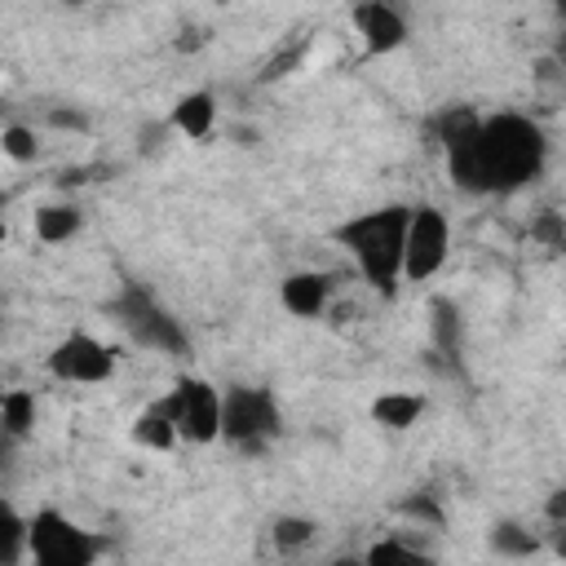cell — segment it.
I'll use <instances>...</instances> for the list:
<instances>
[{
	"instance_id": "1",
	"label": "cell",
	"mask_w": 566,
	"mask_h": 566,
	"mask_svg": "<svg viewBox=\"0 0 566 566\" xmlns=\"http://www.w3.org/2000/svg\"><path fill=\"white\" fill-rule=\"evenodd\" d=\"M438 142L447 172L464 195H513L531 186L548 164L544 128L517 111L482 119L469 106H451L438 115Z\"/></svg>"
},
{
	"instance_id": "2",
	"label": "cell",
	"mask_w": 566,
	"mask_h": 566,
	"mask_svg": "<svg viewBox=\"0 0 566 566\" xmlns=\"http://www.w3.org/2000/svg\"><path fill=\"white\" fill-rule=\"evenodd\" d=\"M402 230H407V203H389L340 221L332 239L354 256V265L380 296H394L402 283Z\"/></svg>"
},
{
	"instance_id": "3",
	"label": "cell",
	"mask_w": 566,
	"mask_h": 566,
	"mask_svg": "<svg viewBox=\"0 0 566 566\" xmlns=\"http://www.w3.org/2000/svg\"><path fill=\"white\" fill-rule=\"evenodd\" d=\"M106 314L142 349H159V354H172V358H186L190 354V332L181 327V318H172V310H164L159 296L150 287H142V283H124L106 301Z\"/></svg>"
},
{
	"instance_id": "4",
	"label": "cell",
	"mask_w": 566,
	"mask_h": 566,
	"mask_svg": "<svg viewBox=\"0 0 566 566\" xmlns=\"http://www.w3.org/2000/svg\"><path fill=\"white\" fill-rule=\"evenodd\" d=\"M283 420H279V402L270 389H256V385H230L221 394V424H217V438H226L230 447L256 455L265 451L274 438H279Z\"/></svg>"
},
{
	"instance_id": "5",
	"label": "cell",
	"mask_w": 566,
	"mask_h": 566,
	"mask_svg": "<svg viewBox=\"0 0 566 566\" xmlns=\"http://www.w3.org/2000/svg\"><path fill=\"white\" fill-rule=\"evenodd\" d=\"M27 557L40 566H93L102 557V539L84 526H75L57 509H40L27 522Z\"/></svg>"
},
{
	"instance_id": "6",
	"label": "cell",
	"mask_w": 566,
	"mask_h": 566,
	"mask_svg": "<svg viewBox=\"0 0 566 566\" xmlns=\"http://www.w3.org/2000/svg\"><path fill=\"white\" fill-rule=\"evenodd\" d=\"M451 252V221L442 208L420 203L407 208V230H402V279L407 283H424L447 265Z\"/></svg>"
},
{
	"instance_id": "7",
	"label": "cell",
	"mask_w": 566,
	"mask_h": 566,
	"mask_svg": "<svg viewBox=\"0 0 566 566\" xmlns=\"http://www.w3.org/2000/svg\"><path fill=\"white\" fill-rule=\"evenodd\" d=\"M186 442H212L217 438V424H221V394L199 380V376H181L159 402H155Z\"/></svg>"
},
{
	"instance_id": "8",
	"label": "cell",
	"mask_w": 566,
	"mask_h": 566,
	"mask_svg": "<svg viewBox=\"0 0 566 566\" xmlns=\"http://www.w3.org/2000/svg\"><path fill=\"white\" fill-rule=\"evenodd\" d=\"M49 371H53L57 380H66V385H102V380L115 376V349L102 345V340L88 336V332H71V336H62V340L53 345Z\"/></svg>"
},
{
	"instance_id": "9",
	"label": "cell",
	"mask_w": 566,
	"mask_h": 566,
	"mask_svg": "<svg viewBox=\"0 0 566 566\" xmlns=\"http://www.w3.org/2000/svg\"><path fill=\"white\" fill-rule=\"evenodd\" d=\"M354 27L367 44V53H394L407 44V18L389 0H358L354 4Z\"/></svg>"
},
{
	"instance_id": "10",
	"label": "cell",
	"mask_w": 566,
	"mask_h": 566,
	"mask_svg": "<svg viewBox=\"0 0 566 566\" xmlns=\"http://www.w3.org/2000/svg\"><path fill=\"white\" fill-rule=\"evenodd\" d=\"M332 274H318V270H296L283 279L279 296H283V310L296 314V318H318L332 301Z\"/></svg>"
},
{
	"instance_id": "11",
	"label": "cell",
	"mask_w": 566,
	"mask_h": 566,
	"mask_svg": "<svg viewBox=\"0 0 566 566\" xmlns=\"http://www.w3.org/2000/svg\"><path fill=\"white\" fill-rule=\"evenodd\" d=\"M429 340L447 363H455L464 354V314L455 301H447V296L429 301Z\"/></svg>"
},
{
	"instance_id": "12",
	"label": "cell",
	"mask_w": 566,
	"mask_h": 566,
	"mask_svg": "<svg viewBox=\"0 0 566 566\" xmlns=\"http://www.w3.org/2000/svg\"><path fill=\"white\" fill-rule=\"evenodd\" d=\"M168 124H172L181 137H190V142H203V137L212 133V124H217V97H212L208 88H199V93H186V97L172 106Z\"/></svg>"
},
{
	"instance_id": "13",
	"label": "cell",
	"mask_w": 566,
	"mask_h": 566,
	"mask_svg": "<svg viewBox=\"0 0 566 566\" xmlns=\"http://www.w3.org/2000/svg\"><path fill=\"white\" fill-rule=\"evenodd\" d=\"M84 226V212L75 203H44L35 208V239L40 243H66Z\"/></svg>"
},
{
	"instance_id": "14",
	"label": "cell",
	"mask_w": 566,
	"mask_h": 566,
	"mask_svg": "<svg viewBox=\"0 0 566 566\" xmlns=\"http://www.w3.org/2000/svg\"><path fill=\"white\" fill-rule=\"evenodd\" d=\"M420 411H424V394H398V389H389V394H380L371 402V420L385 424V429H411L420 420Z\"/></svg>"
},
{
	"instance_id": "15",
	"label": "cell",
	"mask_w": 566,
	"mask_h": 566,
	"mask_svg": "<svg viewBox=\"0 0 566 566\" xmlns=\"http://www.w3.org/2000/svg\"><path fill=\"white\" fill-rule=\"evenodd\" d=\"M133 442H142V447H150V451H172V447L181 442V433H177V424L150 402V407L133 420Z\"/></svg>"
},
{
	"instance_id": "16",
	"label": "cell",
	"mask_w": 566,
	"mask_h": 566,
	"mask_svg": "<svg viewBox=\"0 0 566 566\" xmlns=\"http://www.w3.org/2000/svg\"><path fill=\"white\" fill-rule=\"evenodd\" d=\"M35 424V394L27 389H4L0 394V429L9 438H27Z\"/></svg>"
},
{
	"instance_id": "17",
	"label": "cell",
	"mask_w": 566,
	"mask_h": 566,
	"mask_svg": "<svg viewBox=\"0 0 566 566\" xmlns=\"http://www.w3.org/2000/svg\"><path fill=\"white\" fill-rule=\"evenodd\" d=\"M27 557V517L0 495V566H13Z\"/></svg>"
},
{
	"instance_id": "18",
	"label": "cell",
	"mask_w": 566,
	"mask_h": 566,
	"mask_svg": "<svg viewBox=\"0 0 566 566\" xmlns=\"http://www.w3.org/2000/svg\"><path fill=\"white\" fill-rule=\"evenodd\" d=\"M486 544H491L495 557H531L539 548V539L526 526H517V522H495L491 535H486Z\"/></svg>"
},
{
	"instance_id": "19",
	"label": "cell",
	"mask_w": 566,
	"mask_h": 566,
	"mask_svg": "<svg viewBox=\"0 0 566 566\" xmlns=\"http://www.w3.org/2000/svg\"><path fill=\"white\" fill-rule=\"evenodd\" d=\"M314 535H318V526H314L310 517H296V513H287V517H279V522L270 526V539H274L279 553H301Z\"/></svg>"
},
{
	"instance_id": "20",
	"label": "cell",
	"mask_w": 566,
	"mask_h": 566,
	"mask_svg": "<svg viewBox=\"0 0 566 566\" xmlns=\"http://www.w3.org/2000/svg\"><path fill=\"white\" fill-rule=\"evenodd\" d=\"M0 150H4L13 164H31V159L40 155L35 128H27V124H4V128H0Z\"/></svg>"
},
{
	"instance_id": "21",
	"label": "cell",
	"mask_w": 566,
	"mask_h": 566,
	"mask_svg": "<svg viewBox=\"0 0 566 566\" xmlns=\"http://www.w3.org/2000/svg\"><path fill=\"white\" fill-rule=\"evenodd\" d=\"M367 562L371 566H385V562H429V553L424 548H411L402 539H380V544L367 548Z\"/></svg>"
},
{
	"instance_id": "22",
	"label": "cell",
	"mask_w": 566,
	"mask_h": 566,
	"mask_svg": "<svg viewBox=\"0 0 566 566\" xmlns=\"http://www.w3.org/2000/svg\"><path fill=\"white\" fill-rule=\"evenodd\" d=\"M531 234L544 243V248H562L566 243V226H562V212H539L531 221Z\"/></svg>"
},
{
	"instance_id": "23",
	"label": "cell",
	"mask_w": 566,
	"mask_h": 566,
	"mask_svg": "<svg viewBox=\"0 0 566 566\" xmlns=\"http://www.w3.org/2000/svg\"><path fill=\"white\" fill-rule=\"evenodd\" d=\"M402 513H407V517H416V522L442 526V509H438V500H433V495H411V500H402Z\"/></svg>"
},
{
	"instance_id": "24",
	"label": "cell",
	"mask_w": 566,
	"mask_h": 566,
	"mask_svg": "<svg viewBox=\"0 0 566 566\" xmlns=\"http://www.w3.org/2000/svg\"><path fill=\"white\" fill-rule=\"evenodd\" d=\"M49 124H53V128H75V133H84V128H88V115H80V111H49Z\"/></svg>"
},
{
	"instance_id": "25",
	"label": "cell",
	"mask_w": 566,
	"mask_h": 566,
	"mask_svg": "<svg viewBox=\"0 0 566 566\" xmlns=\"http://www.w3.org/2000/svg\"><path fill=\"white\" fill-rule=\"evenodd\" d=\"M548 522H553V531L566 526V491H553L548 495Z\"/></svg>"
},
{
	"instance_id": "26",
	"label": "cell",
	"mask_w": 566,
	"mask_h": 566,
	"mask_svg": "<svg viewBox=\"0 0 566 566\" xmlns=\"http://www.w3.org/2000/svg\"><path fill=\"white\" fill-rule=\"evenodd\" d=\"M57 4H71V9H80V4H84V0H57Z\"/></svg>"
},
{
	"instance_id": "27",
	"label": "cell",
	"mask_w": 566,
	"mask_h": 566,
	"mask_svg": "<svg viewBox=\"0 0 566 566\" xmlns=\"http://www.w3.org/2000/svg\"><path fill=\"white\" fill-rule=\"evenodd\" d=\"M0 248H4V221H0Z\"/></svg>"
}]
</instances>
